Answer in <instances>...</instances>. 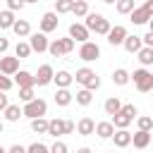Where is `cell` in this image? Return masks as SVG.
Returning a JSON list of instances; mask_svg holds the SVG:
<instances>
[{"instance_id": "ba28073f", "label": "cell", "mask_w": 153, "mask_h": 153, "mask_svg": "<svg viewBox=\"0 0 153 153\" xmlns=\"http://www.w3.org/2000/svg\"><path fill=\"white\" fill-rule=\"evenodd\" d=\"M79 57H81L84 62H93V60H98V57H100V48H98V43H91V41L81 43V48H79Z\"/></svg>"}, {"instance_id": "603a6c76", "label": "cell", "mask_w": 153, "mask_h": 153, "mask_svg": "<svg viewBox=\"0 0 153 153\" xmlns=\"http://www.w3.org/2000/svg\"><path fill=\"white\" fill-rule=\"evenodd\" d=\"M53 81H55V84H57L60 88H67V86H69V84L74 81V76H72L69 72H65V69H60V72H57V74L53 76Z\"/></svg>"}, {"instance_id": "11a10c76", "label": "cell", "mask_w": 153, "mask_h": 153, "mask_svg": "<svg viewBox=\"0 0 153 153\" xmlns=\"http://www.w3.org/2000/svg\"><path fill=\"white\" fill-rule=\"evenodd\" d=\"M110 153H115V151H110Z\"/></svg>"}, {"instance_id": "f1b7e54d", "label": "cell", "mask_w": 153, "mask_h": 153, "mask_svg": "<svg viewBox=\"0 0 153 153\" xmlns=\"http://www.w3.org/2000/svg\"><path fill=\"white\" fill-rule=\"evenodd\" d=\"M112 81H115L117 86L129 84V72H127V69H122V67H120V69H115V72H112Z\"/></svg>"}, {"instance_id": "e0dca14e", "label": "cell", "mask_w": 153, "mask_h": 153, "mask_svg": "<svg viewBox=\"0 0 153 153\" xmlns=\"http://www.w3.org/2000/svg\"><path fill=\"white\" fill-rule=\"evenodd\" d=\"M76 131H79L81 136H88V134L96 131V122H93L91 117H81V120L76 122Z\"/></svg>"}, {"instance_id": "4dcf8cb0", "label": "cell", "mask_w": 153, "mask_h": 153, "mask_svg": "<svg viewBox=\"0 0 153 153\" xmlns=\"http://www.w3.org/2000/svg\"><path fill=\"white\" fill-rule=\"evenodd\" d=\"M72 12H74L76 17H86V14H88V2H86V0H74Z\"/></svg>"}, {"instance_id": "cb8c5ba5", "label": "cell", "mask_w": 153, "mask_h": 153, "mask_svg": "<svg viewBox=\"0 0 153 153\" xmlns=\"http://www.w3.org/2000/svg\"><path fill=\"white\" fill-rule=\"evenodd\" d=\"M48 134L55 139L60 134H65V120H48Z\"/></svg>"}, {"instance_id": "5bb4252c", "label": "cell", "mask_w": 153, "mask_h": 153, "mask_svg": "<svg viewBox=\"0 0 153 153\" xmlns=\"http://www.w3.org/2000/svg\"><path fill=\"white\" fill-rule=\"evenodd\" d=\"M88 33H91V31H88L84 24H72V26H69V38H72V41L86 43V41H88Z\"/></svg>"}, {"instance_id": "277c9868", "label": "cell", "mask_w": 153, "mask_h": 153, "mask_svg": "<svg viewBox=\"0 0 153 153\" xmlns=\"http://www.w3.org/2000/svg\"><path fill=\"white\" fill-rule=\"evenodd\" d=\"M129 79L134 81V86L141 91V93H148V91H153V74L148 72V69H134V74H129Z\"/></svg>"}, {"instance_id": "7bdbcfd3", "label": "cell", "mask_w": 153, "mask_h": 153, "mask_svg": "<svg viewBox=\"0 0 153 153\" xmlns=\"http://www.w3.org/2000/svg\"><path fill=\"white\" fill-rule=\"evenodd\" d=\"M141 41H143V45H146V48H153V33H151V31H148L146 36H141Z\"/></svg>"}, {"instance_id": "6da1fadb", "label": "cell", "mask_w": 153, "mask_h": 153, "mask_svg": "<svg viewBox=\"0 0 153 153\" xmlns=\"http://www.w3.org/2000/svg\"><path fill=\"white\" fill-rule=\"evenodd\" d=\"M136 115H139V112H136V105L127 103V105H122V110H120L117 115H112V127H115V129H127V127L134 122Z\"/></svg>"}, {"instance_id": "db71d44e", "label": "cell", "mask_w": 153, "mask_h": 153, "mask_svg": "<svg viewBox=\"0 0 153 153\" xmlns=\"http://www.w3.org/2000/svg\"><path fill=\"white\" fill-rule=\"evenodd\" d=\"M151 139H153V129H151Z\"/></svg>"}, {"instance_id": "3957f363", "label": "cell", "mask_w": 153, "mask_h": 153, "mask_svg": "<svg viewBox=\"0 0 153 153\" xmlns=\"http://www.w3.org/2000/svg\"><path fill=\"white\" fill-rule=\"evenodd\" d=\"M74 79H76V84H81V86L88 88V91H96V88L100 86V79H98V74H96L91 67H81V69H76Z\"/></svg>"}, {"instance_id": "484cf974", "label": "cell", "mask_w": 153, "mask_h": 153, "mask_svg": "<svg viewBox=\"0 0 153 153\" xmlns=\"http://www.w3.org/2000/svg\"><path fill=\"white\" fill-rule=\"evenodd\" d=\"M2 112H5V120L7 122H19V117H22V108L19 105H7Z\"/></svg>"}, {"instance_id": "4316f807", "label": "cell", "mask_w": 153, "mask_h": 153, "mask_svg": "<svg viewBox=\"0 0 153 153\" xmlns=\"http://www.w3.org/2000/svg\"><path fill=\"white\" fill-rule=\"evenodd\" d=\"M136 55H139V62H141L143 67L153 65V48H146V45H143V48H141V50H139Z\"/></svg>"}, {"instance_id": "ac0fdd59", "label": "cell", "mask_w": 153, "mask_h": 153, "mask_svg": "<svg viewBox=\"0 0 153 153\" xmlns=\"http://www.w3.org/2000/svg\"><path fill=\"white\" fill-rule=\"evenodd\" d=\"M112 141H115V146H117V148H124V146H129V143H131V134H129L127 129H117V131L112 134Z\"/></svg>"}, {"instance_id": "d590c367", "label": "cell", "mask_w": 153, "mask_h": 153, "mask_svg": "<svg viewBox=\"0 0 153 153\" xmlns=\"http://www.w3.org/2000/svg\"><path fill=\"white\" fill-rule=\"evenodd\" d=\"M136 127H139V131H151L153 129V117H136Z\"/></svg>"}, {"instance_id": "e575fe53", "label": "cell", "mask_w": 153, "mask_h": 153, "mask_svg": "<svg viewBox=\"0 0 153 153\" xmlns=\"http://www.w3.org/2000/svg\"><path fill=\"white\" fill-rule=\"evenodd\" d=\"M117 12L120 14H131L134 12V0H117Z\"/></svg>"}, {"instance_id": "44dd1931", "label": "cell", "mask_w": 153, "mask_h": 153, "mask_svg": "<svg viewBox=\"0 0 153 153\" xmlns=\"http://www.w3.org/2000/svg\"><path fill=\"white\" fill-rule=\"evenodd\" d=\"M12 31H14L19 38H24V36H31V24H29L26 19H17V22H14V26H12Z\"/></svg>"}, {"instance_id": "7a4b0ae2", "label": "cell", "mask_w": 153, "mask_h": 153, "mask_svg": "<svg viewBox=\"0 0 153 153\" xmlns=\"http://www.w3.org/2000/svg\"><path fill=\"white\" fill-rule=\"evenodd\" d=\"M84 26H86L88 31H96V33H100V36H108V31L112 29V26H110V22H108L103 14H98V12H91V14H86V22H84Z\"/></svg>"}, {"instance_id": "7dc6e473", "label": "cell", "mask_w": 153, "mask_h": 153, "mask_svg": "<svg viewBox=\"0 0 153 153\" xmlns=\"http://www.w3.org/2000/svg\"><path fill=\"white\" fill-rule=\"evenodd\" d=\"M76 153H91V148H86V146H81V148H79Z\"/></svg>"}, {"instance_id": "f546056e", "label": "cell", "mask_w": 153, "mask_h": 153, "mask_svg": "<svg viewBox=\"0 0 153 153\" xmlns=\"http://www.w3.org/2000/svg\"><path fill=\"white\" fill-rule=\"evenodd\" d=\"M31 129H33L36 134H48V120H45V117L31 120Z\"/></svg>"}, {"instance_id": "ee69618b", "label": "cell", "mask_w": 153, "mask_h": 153, "mask_svg": "<svg viewBox=\"0 0 153 153\" xmlns=\"http://www.w3.org/2000/svg\"><path fill=\"white\" fill-rule=\"evenodd\" d=\"M7 48H10V41L5 36H0V53H7Z\"/></svg>"}, {"instance_id": "f5cc1de1", "label": "cell", "mask_w": 153, "mask_h": 153, "mask_svg": "<svg viewBox=\"0 0 153 153\" xmlns=\"http://www.w3.org/2000/svg\"><path fill=\"white\" fill-rule=\"evenodd\" d=\"M0 153H7V148H2V146H0Z\"/></svg>"}, {"instance_id": "7402d4cb", "label": "cell", "mask_w": 153, "mask_h": 153, "mask_svg": "<svg viewBox=\"0 0 153 153\" xmlns=\"http://www.w3.org/2000/svg\"><path fill=\"white\" fill-rule=\"evenodd\" d=\"M131 143L136 148H146L151 143V131H136V134H131Z\"/></svg>"}, {"instance_id": "30bf717a", "label": "cell", "mask_w": 153, "mask_h": 153, "mask_svg": "<svg viewBox=\"0 0 153 153\" xmlns=\"http://www.w3.org/2000/svg\"><path fill=\"white\" fill-rule=\"evenodd\" d=\"M19 72V57H0V74L14 76Z\"/></svg>"}, {"instance_id": "52a82bcc", "label": "cell", "mask_w": 153, "mask_h": 153, "mask_svg": "<svg viewBox=\"0 0 153 153\" xmlns=\"http://www.w3.org/2000/svg\"><path fill=\"white\" fill-rule=\"evenodd\" d=\"M151 17H153V0H146L141 7H134V12H131L134 24H148Z\"/></svg>"}, {"instance_id": "60d3db41", "label": "cell", "mask_w": 153, "mask_h": 153, "mask_svg": "<svg viewBox=\"0 0 153 153\" xmlns=\"http://www.w3.org/2000/svg\"><path fill=\"white\" fill-rule=\"evenodd\" d=\"M22 7H24L22 0H7V10H10V12H17V10H22Z\"/></svg>"}, {"instance_id": "8992f818", "label": "cell", "mask_w": 153, "mask_h": 153, "mask_svg": "<svg viewBox=\"0 0 153 153\" xmlns=\"http://www.w3.org/2000/svg\"><path fill=\"white\" fill-rule=\"evenodd\" d=\"M45 112H48V103H45L43 98H33V100H29V103L22 108V115H26V117H31V120L43 117Z\"/></svg>"}, {"instance_id": "8fae6325", "label": "cell", "mask_w": 153, "mask_h": 153, "mask_svg": "<svg viewBox=\"0 0 153 153\" xmlns=\"http://www.w3.org/2000/svg\"><path fill=\"white\" fill-rule=\"evenodd\" d=\"M29 45H31L33 53H45L50 43H48V38H45V33L38 31V33H31V36H29Z\"/></svg>"}, {"instance_id": "74e56055", "label": "cell", "mask_w": 153, "mask_h": 153, "mask_svg": "<svg viewBox=\"0 0 153 153\" xmlns=\"http://www.w3.org/2000/svg\"><path fill=\"white\" fill-rule=\"evenodd\" d=\"M33 98H36V93H33V86H29V88H19V100L29 103V100H33Z\"/></svg>"}, {"instance_id": "9c48e42d", "label": "cell", "mask_w": 153, "mask_h": 153, "mask_svg": "<svg viewBox=\"0 0 153 153\" xmlns=\"http://www.w3.org/2000/svg\"><path fill=\"white\" fill-rule=\"evenodd\" d=\"M53 76H55L53 67H50V65H41L38 72H36V76H33V84H36V86H48V84L53 81Z\"/></svg>"}, {"instance_id": "2e32d148", "label": "cell", "mask_w": 153, "mask_h": 153, "mask_svg": "<svg viewBox=\"0 0 153 153\" xmlns=\"http://www.w3.org/2000/svg\"><path fill=\"white\" fill-rule=\"evenodd\" d=\"M14 81L19 84V88H29V86H36V84H33V74H31V72H26V69H19V72L14 74Z\"/></svg>"}, {"instance_id": "7c38bea8", "label": "cell", "mask_w": 153, "mask_h": 153, "mask_svg": "<svg viewBox=\"0 0 153 153\" xmlns=\"http://www.w3.org/2000/svg\"><path fill=\"white\" fill-rule=\"evenodd\" d=\"M124 38H127V29H124V26H120V24H117V26H112V29L108 31V43H110V45H122V43H124Z\"/></svg>"}, {"instance_id": "bcb514c9", "label": "cell", "mask_w": 153, "mask_h": 153, "mask_svg": "<svg viewBox=\"0 0 153 153\" xmlns=\"http://www.w3.org/2000/svg\"><path fill=\"white\" fill-rule=\"evenodd\" d=\"M74 131V122L72 120H65V134H72Z\"/></svg>"}, {"instance_id": "5b68a950", "label": "cell", "mask_w": 153, "mask_h": 153, "mask_svg": "<svg viewBox=\"0 0 153 153\" xmlns=\"http://www.w3.org/2000/svg\"><path fill=\"white\" fill-rule=\"evenodd\" d=\"M74 50V41L67 36V38H55L50 45H48V53L53 57H62V55H69Z\"/></svg>"}, {"instance_id": "f35d334b", "label": "cell", "mask_w": 153, "mask_h": 153, "mask_svg": "<svg viewBox=\"0 0 153 153\" xmlns=\"http://www.w3.org/2000/svg\"><path fill=\"white\" fill-rule=\"evenodd\" d=\"M10 88H12V79H10V76H5V74H0V91H2V93H7Z\"/></svg>"}, {"instance_id": "ffe728a7", "label": "cell", "mask_w": 153, "mask_h": 153, "mask_svg": "<svg viewBox=\"0 0 153 153\" xmlns=\"http://www.w3.org/2000/svg\"><path fill=\"white\" fill-rule=\"evenodd\" d=\"M93 134H98L100 139H112V134H115V127H112V122H98Z\"/></svg>"}, {"instance_id": "f907efd6", "label": "cell", "mask_w": 153, "mask_h": 153, "mask_svg": "<svg viewBox=\"0 0 153 153\" xmlns=\"http://www.w3.org/2000/svg\"><path fill=\"white\" fill-rule=\"evenodd\" d=\"M22 2H24V5H26V2H38V0H22Z\"/></svg>"}, {"instance_id": "816d5d0a", "label": "cell", "mask_w": 153, "mask_h": 153, "mask_svg": "<svg viewBox=\"0 0 153 153\" xmlns=\"http://www.w3.org/2000/svg\"><path fill=\"white\" fill-rule=\"evenodd\" d=\"M2 127H5V124H2V120H0V134H2Z\"/></svg>"}, {"instance_id": "1f68e13d", "label": "cell", "mask_w": 153, "mask_h": 153, "mask_svg": "<svg viewBox=\"0 0 153 153\" xmlns=\"http://www.w3.org/2000/svg\"><path fill=\"white\" fill-rule=\"evenodd\" d=\"M29 55H31V45H29V43H24V41H19V43H17V48H14V57L24 60V57H29Z\"/></svg>"}, {"instance_id": "681fc988", "label": "cell", "mask_w": 153, "mask_h": 153, "mask_svg": "<svg viewBox=\"0 0 153 153\" xmlns=\"http://www.w3.org/2000/svg\"><path fill=\"white\" fill-rule=\"evenodd\" d=\"M103 2H108V5H115V2H117V0H103Z\"/></svg>"}, {"instance_id": "9f6ffc18", "label": "cell", "mask_w": 153, "mask_h": 153, "mask_svg": "<svg viewBox=\"0 0 153 153\" xmlns=\"http://www.w3.org/2000/svg\"><path fill=\"white\" fill-rule=\"evenodd\" d=\"M143 2H146V0H143Z\"/></svg>"}, {"instance_id": "83f0119b", "label": "cell", "mask_w": 153, "mask_h": 153, "mask_svg": "<svg viewBox=\"0 0 153 153\" xmlns=\"http://www.w3.org/2000/svg\"><path fill=\"white\" fill-rule=\"evenodd\" d=\"M14 12H10V10H5V12H0V29H12L14 26Z\"/></svg>"}, {"instance_id": "d6a6232c", "label": "cell", "mask_w": 153, "mask_h": 153, "mask_svg": "<svg viewBox=\"0 0 153 153\" xmlns=\"http://www.w3.org/2000/svg\"><path fill=\"white\" fill-rule=\"evenodd\" d=\"M91 100H93V91H88V88L76 91V103L79 105H91Z\"/></svg>"}, {"instance_id": "4fadbf2b", "label": "cell", "mask_w": 153, "mask_h": 153, "mask_svg": "<svg viewBox=\"0 0 153 153\" xmlns=\"http://www.w3.org/2000/svg\"><path fill=\"white\" fill-rule=\"evenodd\" d=\"M57 29V14L55 12H45L41 17V33H50Z\"/></svg>"}, {"instance_id": "d6986e66", "label": "cell", "mask_w": 153, "mask_h": 153, "mask_svg": "<svg viewBox=\"0 0 153 153\" xmlns=\"http://www.w3.org/2000/svg\"><path fill=\"white\" fill-rule=\"evenodd\" d=\"M103 110H105V115H117V112L122 110V100H120L117 96H110V98L105 100Z\"/></svg>"}, {"instance_id": "c3c4849f", "label": "cell", "mask_w": 153, "mask_h": 153, "mask_svg": "<svg viewBox=\"0 0 153 153\" xmlns=\"http://www.w3.org/2000/svg\"><path fill=\"white\" fill-rule=\"evenodd\" d=\"M148 26H151V33H153V17L148 19Z\"/></svg>"}, {"instance_id": "d4e9b609", "label": "cell", "mask_w": 153, "mask_h": 153, "mask_svg": "<svg viewBox=\"0 0 153 153\" xmlns=\"http://www.w3.org/2000/svg\"><path fill=\"white\" fill-rule=\"evenodd\" d=\"M72 98H74V96H72V93H69L67 88H57V93H55V103H57L60 108L69 105V103H72Z\"/></svg>"}, {"instance_id": "b9f144b4", "label": "cell", "mask_w": 153, "mask_h": 153, "mask_svg": "<svg viewBox=\"0 0 153 153\" xmlns=\"http://www.w3.org/2000/svg\"><path fill=\"white\" fill-rule=\"evenodd\" d=\"M7 153H26V148H24L22 143H14V146H10V148H7Z\"/></svg>"}, {"instance_id": "8d00e7d4", "label": "cell", "mask_w": 153, "mask_h": 153, "mask_svg": "<svg viewBox=\"0 0 153 153\" xmlns=\"http://www.w3.org/2000/svg\"><path fill=\"white\" fill-rule=\"evenodd\" d=\"M26 153H50V148H48L45 143H41V141H36V143H31V146H26Z\"/></svg>"}, {"instance_id": "f6af8a7d", "label": "cell", "mask_w": 153, "mask_h": 153, "mask_svg": "<svg viewBox=\"0 0 153 153\" xmlns=\"http://www.w3.org/2000/svg\"><path fill=\"white\" fill-rule=\"evenodd\" d=\"M7 105H10V100H7V96H5L2 91H0V112H2V110H5Z\"/></svg>"}, {"instance_id": "9a60e30c", "label": "cell", "mask_w": 153, "mask_h": 153, "mask_svg": "<svg viewBox=\"0 0 153 153\" xmlns=\"http://www.w3.org/2000/svg\"><path fill=\"white\" fill-rule=\"evenodd\" d=\"M122 45H124L127 53H139V50L143 48V41H141V36H129V33H127V38H124Z\"/></svg>"}, {"instance_id": "836d02e7", "label": "cell", "mask_w": 153, "mask_h": 153, "mask_svg": "<svg viewBox=\"0 0 153 153\" xmlns=\"http://www.w3.org/2000/svg\"><path fill=\"white\" fill-rule=\"evenodd\" d=\"M72 5H74V0H55V14L72 12Z\"/></svg>"}, {"instance_id": "ab89813d", "label": "cell", "mask_w": 153, "mask_h": 153, "mask_svg": "<svg viewBox=\"0 0 153 153\" xmlns=\"http://www.w3.org/2000/svg\"><path fill=\"white\" fill-rule=\"evenodd\" d=\"M50 153H67V143L65 141H55L53 148H50Z\"/></svg>"}]
</instances>
